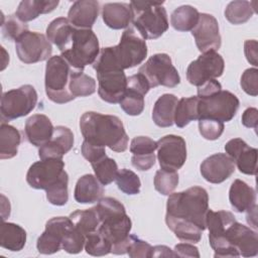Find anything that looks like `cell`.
<instances>
[{
  "label": "cell",
  "mask_w": 258,
  "mask_h": 258,
  "mask_svg": "<svg viewBox=\"0 0 258 258\" xmlns=\"http://www.w3.org/2000/svg\"><path fill=\"white\" fill-rule=\"evenodd\" d=\"M257 46L258 43L254 39H249L244 42V52L246 55L247 60L253 64L255 68L258 66L257 57H258V52H257Z\"/></svg>",
  "instance_id": "cell-52"
},
{
  "label": "cell",
  "mask_w": 258,
  "mask_h": 258,
  "mask_svg": "<svg viewBox=\"0 0 258 258\" xmlns=\"http://www.w3.org/2000/svg\"><path fill=\"white\" fill-rule=\"evenodd\" d=\"M132 24L139 34L146 39H156L168 29L167 13L163 2L132 1Z\"/></svg>",
  "instance_id": "cell-4"
},
{
  "label": "cell",
  "mask_w": 258,
  "mask_h": 258,
  "mask_svg": "<svg viewBox=\"0 0 258 258\" xmlns=\"http://www.w3.org/2000/svg\"><path fill=\"white\" fill-rule=\"evenodd\" d=\"M91 165L94 169L95 176L103 185H108L113 182L119 170L116 161L107 155L91 163Z\"/></svg>",
  "instance_id": "cell-36"
},
{
  "label": "cell",
  "mask_w": 258,
  "mask_h": 258,
  "mask_svg": "<svg viewBox=\"0 0 258 258\" xmlns=\"http://www.w3.org/2000/svg\"><path fill=\"white\" fill-rule=\"evenodd\" d=\"M221 90H222L221 84L216 79H212L198 87V97L199 98L209 97Z\"/></svg>",
  "instance_id": "cell-50"
},
{
  "label": "cell",
  "mask_w": 258,
  "mask_h": 258,
  "mask_svg": "<svg viewBox=\"0 0 258 258\" xmlns=\"http://www.w3.org/2000/svg\"><path fill=\"white\" fill-rule=\"evenodd\" d=\"M157 142V159L160 168L178 170L186 160V144L178 135H166Z\"/></svg>",
  "instance_id": "cell-14"
},
{
  "label": "cell",
  "mask_w": 258,
  "mask_h": 258,
  "mask_svg": "<svg viewBox=\"0 0 258 258\" xmlns=\"http://www.w3.org/2000/svg\"><path fill=\"white\" fill-rule=\"evenodd\" d=\"M73 28L74 26L70 23L68 18H55L46 28V37L51 43L55 44L60 51L69 41Z\"/></svg>",
  "instance_id": "cell-31"
},
{
  "label": "cell",
  "mask_w": 258,
  "mask_h": 258,
  "mask_svg": "<svg viewBox=\"0 0 258 258\" xmlns=\"http://www.w3.org/2000/svg\"><path fill=\"white\" fill-rule=\"evenodd\" d=\"M154 188L163 196H169L178 184V173L174 170L159 169L154 176Z\"/></svg>",
  "instance_id": "cell-38"
},
{
  "label": "cell",
  "mask_w": 258,
  "mask_h": 258,
  "mask_svg": "<svg viewBox=\"0 0 258 258\" xmlns=\"http://www.w3.org/2000/svg\"><path fill=\"white\" fill-rule=\"evenodd\" d=\"M82 154L90 163H93L98 159L102 158L103 156H105L106 151H105V147L97 146L84 140L82 144Z\"/></svg>",
  "instance_id": "cell-48"
},
{
  "label": "cell",
  "mask_w": 258,
  "mask_h": 258,
  "mask_svg": "<svg viewBox=\"0 0 258 258\" xmlns=\"http://www.w3.org/2000/svg\"><path fill=\"white\" fill-rule=\"evenodd\" d=\"M155 154L150 155H132V165L140 171L148 170L155 164Z\"/></svg>",
  "instance_id": "cell-49"
},
{
  "label": "cell",
  "mask_w": 258,
  "mask_h": 258,
  "mask_svg": "<svg viewBox=\"0 0 258 258\" xmlns=\"http://www.w3.org/2000/svg\"><path fill=\"white\" fill-rule=\"evenodd\" d=\"M112 50L118 67L123 71L140 64L147 55L146 41L133 26L126 28L120 42L112 46Z\"/></svg>",
  "instance_id": "cell-7"
},
{
  "label": "cell",
  "mask_w": 258,
  "mask_h": 258,
  "mask_svg": "<svg viewBox=\"0 0 258 258\" xmlns=\"http://www.w3.org/2000/svg\"><path fill=\"white\" fill-rule=\"evenodd\" d=\"M66 178L69 175L61 158L40 159L30 165L26 174V181L32 188L45 191Z\"/></svg>",
  "instance_id": "cell-10"
},
{
  "label": "cell",
  "mask_w": 258,
  "mask_h": 258,
  "mask_svg": "<svg viewBox=\"0 0 258 258\" xmlns=\"http://www.w3.org/2000/svg\"><path fill=\"white\" fill-rule=\"evenodd\" d=\"M246 221L254 229H257V205L246 212Z\"/></svg>",
  "instance_id": "cell-55"
},
{
  "label": "cell",
  "mask_w": 258,
  "mask_h": 258,
  "mask_svg": "<svg viewBox=\"0 0 258 258\" xmlns=\"http://www.w3.org/2000/svg\"><path fill=\"white\" fill-rule=\"evenodd\" d=\"M73 69L61 55H54L47 59L45 67L44 86L47 98L56 104L73 101L69 85Z\"/></svg>",
  "instance_id": "cell-6"
},
{
  "label": "cell",
  "mask_w": 258,
  "mask_h": 258,
  "mask_svg": "<svg viewBox=\"0 0 258 258\" xmlns=\"http://www.w3.org/2000/svg\"><path fill=\"white\" fill-rule=\"evenodd\" d=\"M102 18L112 29L128 28L132 20V11L128 3H106L102 8Z\"/></svg>",
  "instance_id": "cell-25"
},
{
  "label": "cell",
  "mask_w": 258,
  "mask_h": 258,
  "mask_svg": "<svg viewBox=\"0 0 258 258\" xmlns=\"http://www.w3.org/2000/svg\"><path fill=\"white\" fill-rule=\"evenodd\" d=\"M202 176L211 183H221L235 171L234 160L226 153H216L206 158L200 167Z\"/></svg>",
  "instance_id": "cell-19"
},
{
  "label": "cell",
  "mask_w": 258,
  "mask_h": 258,
  "mask_svg": "<svg viewBox=\"0 0 258 258\" xmlns=\"http://www.w3.org/2000/svg\"><path fill=\"white\" fill-rule=\"evenodd\" d=\"M191 34L195 37L198 49L204 53L210 50H217L221 46V35L217 19L208 13H200L199 21L192 28Z\"/></svg>",
  "instance_id": "cell-17"
},
{
  "label": "cell",
  "mask_w": 258,
  "mask_h": 258,
  "mask_svg": "<svg viewBox=\"0 0 258 258\" xmlns=\"http://www.w3.org/2000/svg\"><path fill=\"white\" fill-rule=\"evenodd\" d=\"M151 257H176V255L169 247L158 245L152 247Z\"/></svg>",
  "instance_id": "cell-54"
},
{
  "label": "cell",
  "mask_w": 258,
  "mask_h": 258,
  "mask_svg": "<svg viewBox=\"0 0 258 258\" xmlns=\"http://www.w3.org/2000/svg\"><path fill=\"white\" fill-rule=\"evenodd\" d=\"M226 153L234 160L240 172L255 175L257 172V149L250 147L241 138L229 140L225 145Z\"/></svg>",
  "instance_id": "cell-18"
},
{
  "label": "cell",
  "mask_w": 258,
  "mask_h": 258,
  "mask_svg": "<svg viewBox=\"0 0 258 258\" xmlns=\"http://www.w3.org/2000/svg\"><path fill=\"white\" fill-rule=\"evenodd\" d=\"M74 226L70 217H55L45 224L44 232L38 237L36 242L37 251L40 254L50 255L58 252L61 248L63 237Z\"/></svg>",
  "instance_id": "cell-16"
},
{
  "label": "cell",
  "mask_w": 258,
  "mask_h": 258,
  "mask_svg": "<svg viewBox=\"0 0 258 258\" xmlns=\"http://www.w3.org/2000/svg\"><path fill=\"white\" fill-rule=\"evenodd\" d=\"M103 194V184L97 177L93 174H85L76 183L74 198L80 204H93L99 202Z\"/></svg>",
  "instance_id": "cell-24"
},
{
  "label": "cell",
  "mask_w": 258,
  "mask_h": 258,
  "mask_svg": "<svg viewBox=\"0 0 258 258\" xmlns=\"http://www.w3.org/2000/svg\"><path fill=\"white\" fill-rule=\"evenodd\" d=\"M115 181L118 188L126 195L133 196L140 192L141 181L138 175L130 169L122 168L118 170Z\"/></svg>",
  "instance_id": "cell-39"
},
{
  "label": "cell",
  "mask_w": 258,
  "mask_h": 258,
  "mask_svg": "<svg viewBox=\"0 0 258 258\" xmlns=\"http://www.w3.org/2000/svg\"><path fill=\"white\" fill-rule=\"evenodd\" d=\"M239 105L240 102L236 95L229 91L221 90L209 97L199 98V119L210 118L223 123L231 121L236 115Z\"/></svg>",
  "instance_id": "cell-9"
},
{
  "label": "cell",
  "mask_w": 258,
  "mask_h": 258,
  "mask_svg": "<svg viewBox=\"0 0 258 258\" xmlns=\"http://www.w3.org/2000/svg\"><path fill=\"white\" fill-rule=\"evenodd\" d=\"M53 126L49 118L43 114H34L30 116L24 127V132L29 143L40 147L50 140L53 134Z\"/></svg>",
  "instance_id": "cell-22"
},
{
  "label": "cell",
  "mask_w": 258,
  "mask_h": 258,
  "mask_svg": "<svg viewBox=\"0 0 258 258\" xmlns=\"http://www.w3.org/2000/svg\"><path fill=\"white\" fill-rule=\"evenodd\" d=\"M69 178L63 179L52 188L46 190V199L53 206H63L68 203L69 191H68Z\"/></svg>",
  "instance_id": "cell-46"
},
{
  "label": "cell",
  "mask_w": 258,
  "mask_h": 258,
  "mask_svg": "<svg viewBox=\"0 0 258 258\" xmlns=\"http://www.w3.org/2000/svg\"><path fill=\"white\" fill-rule=\"evenodd\" d=\"M173 252L177 257H200L199 249L191 243H180L175 245Z\"/></svg>",
  "instance_id": "cell-51"
},
{
  "label": "cell",
  "mask_w": 258,
  "mask_h": 258,
  "mask_svg": "<svg viewBox=\"0 0 258 258\" xmlns=\"http://www.w3.org/2000/svg\"><path fill=\"white\" fill-rule=\"evenodd\" d=\"M198 96L181 98L175 108L174 124L178 128H183L194 120H199L198 114Z\"/></svg>",
  "instance_id": "cell-32"
},
{
  "label": "cell",
  "mask_w": 258,
  "mask_h": 258,
  "mask_svg": "<svg viewBox=\"0 0 258 258\" xmlns=\"http://www.w3.org/2000/svg\"><path fill=\"white\" fill-rule=\"evenodd\" d=\"M58 3L57 0H23L19 3L15 15L26 23L37 18L40 14L53 11Z\"/></svg>",
  "instance_id": "cell-27"
},
{
  "label": "cell",
  "mask_w": 258,
  "mask_h": 258,
  "mask_svg": "<svg viewBox=\"0 0 258 258\" xmlns=\"http://www.w3.org/2000/svg\"><path fill=\"white\" fill-rule=\"evenodd\" d=\"M1 25L3 36L9 40L16 41L22 34L28 31V25L21 21L15 14L9 15Z\"/></svg>",
  "instance_id": "cell-41"
},
{
  "label": "cell",
  "mask_w": 258,
  "mask_h": 258,
  "mask_svg": "<svg viewBox=\"0 0 258 258\" xmlns=\"http://www.w3.org/2000/svg\"><path fill=\"white\" fill-rule=\"evenodd\" d=\"M255 13L252 3L245 0H236L230 2L225 9L226 19L235 25L247 22Z\"/></svg>",
  "instance_id": "cell-33"
},
{
  "label": "cell",
  "mask_w": 258,
  "mask_h": 258,
  "mask_svg": "<svg viewBox=\"0 0 258 258\" xmlns=\"http://www.w3.org/2000/svg\"><path fill=\"white\" fill-rule=\"evenodd\" d=\"M210 245L215 251L214 257H254L258 254L257 232L235 221L225 233Z\"/></svg>",
  "instance_id": "cell-3"
},
{
  "label": "cell",
  "mask_w": 258,
  "mask_h": 258,
  "mask_svg": "<svg viewBox=\"0 0 258 258\" xmlns=\"http://www.w3.org/2000/svg\"><path fill=\"white\" fill-rule=\"evenodd\" d=\"M85 242L86 236L74 225L63 237L61 248L70 254H78L85 247Z\"/></svg>",
  "instance_id": "cell-42"
},
{
  "label": "cell",
  "mask_w": 258,
  "mask_h": 258,
  "mask_svg": "<svg viewBox=\"0 0 258 258\" xmlns=\"http://www.w3.org/2000/svg\"><path fill=\"white\" fill-rule=\"evenodd\" d=\"M200 12L190 5H182L177 7L170 16V23L175 30L191 31L197 25Z\"/></svg>",
  "instance_id": "cell-30"
},
{
  "label": "cell",
  "mask_w": 258,
  "mask_h": 258,
  "mask_svg": "<svg viewBox=\"0 0 258 258\" xmlns=\"http://www.w3.org/2000/svg\"><path fill=\"white\" fill-rule=\"evenodd\" d=\"M208 210L207 190L201 186H191L168 196L165 223L177 239L196 244L201 241L203 232L207 229Z\"/></svg>",
  "instance_id": "cell-1"
},
{
  "label": "cell",
  "mask_w": 258,
  "mask_h": 258,
  "mask_svg": "<svg viewBox=\"0 0 258 258\" xmlns=\"http://www.w3.org/2000/svg\"><path fill=\"white\" fill-rule=\"evenodd\" d=\"M240 85L246 94L256 97L258 95V70L247 69L241 77Z\"/></svg>",
  "instance_id": "cell-47"
},
{
  "label": "cell",
  "mask_w": 258,
  "mask_h": 258,
  "mask_svg": "<svg viewBox=\"0 0 258 258\" xmlns=\"http://www.w3.org/2000/svg\"><path fill=\"white\" fill-rule=\"evenodd\" d=\"M144 94L140 91L127 87L126 92L120 101V107L122 110L130 116H137L143 112L144 109Z\"/></svg>",
  "instance_id": "cell-37"
},
{
  "label": "cell",
  "mask_w": 258,
  "mask_h": 258,
  "mask_svg": "<svg viewBox=\"0 0 258 258\" xmlns=\"http://www.w3.org/2000/svg\"><path fill=\"white\" fill-rule=\"evenodd\" d=\"M100 4L95 0L75 1L71 6L68 19L77 28L91 29L99 15Z\"/></svg>",
  "instance_id": "cell-21"
},
{
  "label": "cell",
  "mask_w": 258,
  "mask_h": 258,
  "mask_svg": "<svg viewBox=\"0 0 258 258\" xmlns=\"http://www.w3.org/2000/svg\"><path fill=\"white\" fill-rule=\"evenodd\" d=\"M85 250L92 256H105L111 253V244L99 233L95 231L86 236Z\"/></svg>",
  "instance_id": "cell-40"
},
{
  "label": "cell",
  "mask_w": 258,
  "mask_h": 258,
  "mask_svg": "<svg viewBox=\"0 0 258 258\" xmlns=\"http://www.w3.org/2000/svg\"><path fill=\"white\" fill-rule=\"evenodd\" d=\"M157 149V142L147 136H137L131 140L130 151L133 155L154 154Z\"/></svg>",
  "instance_id": "cell-44"
},
{
  "label": "cell",
  "mask_w": 258,
  "mask_h": 258,
  "mask_svg": "<svg viewBox=\"0 0 258 258\" xmlns=\"http://www.w3.org/2000/svg\"><path fill=\"white\" fill-rule=\"evenodd\" d=\"M80 129L84 140L115 152H124L128 147V136L122 121L114 115H104L89 111L80 119Z\"/></svg>",
  "instance_id": "cell-2"
},
{
  "label": "cell",
  "mask_w": 258,
  "mask_h": 258,
  "mask_svg": "<svg viewBox=\"0 0 258 258\" xmlns=\"http://www.w3.org/2000/svg\"><path fill=\"white\" fill-rule=\"evenodd\" d=\"M96 75L100 98L110 104L120 103L127 89V77L124 71L103 69L97 70Z\"/></svg>",
  "instance_id": "cell-15"
},
{
  "label": "cell",
  "mask_w": 258,
  "mask_h": 258,
  "mask_svg": "<svg viewBox=\"0 0 258 258\" xmlns=\"http://www.w3.org/2000/svg\"><path fill=\"white\" fill-rule=\"evenodd\" d=\"M199 131L207 140H216L224 132V123L210 118L199 119Z\"/></svg>",
  "instance_id": "cell-43"
},
{
  "label": "cell",
  "mask_w": 258,
  "mask_h": 258,
  "mask_svg": "<svg viewBox=\"0 0 258 258\" xmlns=\"http://www.w3.org/2000/svg\"><path fill=\"white\" fill-rule=\"evenodd\" d=\"M138 73L145 77L150 88L157 86L174 88L180 83L179 74L166 53H156L150 56L139 68Z\"/></svg>",
  "instance_id": "cell-11"
},
{
  "label": "cell",
  "mask_w": 258,
  "mask_h": 258,
  "mask_svg": "<svg viewBox=\"0 0 258 258\" xmlns=\"http://www.w3.org/2000/svg\"><path fill=\"white\" fill-rule=\"evenodd\" d=\"M70 219L85 236L98 230L101 222L94 208L88 210H78L70 215Z\"/></svg>",
  "instance_id": "cell-35"
},
{
  "label": "cell",
  "mask_w": 258,
  "mask_h": 258,
  "mask_svg": "<svg viewBox=\"0 0 258 258\" xmlns=\"http://www.w3.org/2000/svg\"><path fill=\"white\" fill-rule=\"evenodd\" d=\"M21 143L20 132L13 126L2 123L0 127V158L9 159L18 152Z\"/></svg>",
  "instance_id": "cell-29"
},
{
  "label": "cell",
  "mask_w": 258,
  "mask_h": 258,
  "mask_svg": "<svg viewBox=\"0 0 258 258\" xmlns=\"http://www.w3.org/2000/svg\"><path fill=\"white\" fill-rule=\"evenodd\" d=\"M225 61L221 54L215 50L202 53L191 61L186 70V79L194 86H201L205 82L219 78L223 75Z\"/></svg>",
  "instance_id": "cell-13"
},
{
  "label": "cell",
  "mask_w": 258,
  "mask_h": 258,
  "mask_svg": "<svg viewBox=\"0 0 258 258\" xmlns=\"http://www.w3.org/2000/svg\"><path fill=\"white\" fill-rule=\"evenodd\" d=\"M178 103L177 97L172 94L160 96L152 110V120L158 127H170L174 123L175 108Z\"/></svg>",
  "instance_id": "cell-26"
},
{
  "label": "cell",
  "mask_w": 258,
  "mask_h": 258,
  "mask_svg": "<svg viewBox=\"0 0 258 258\" xmlns=\"http://www.w3.org/2000/svg\"><path fill=\"white\" fill-rule=\"evenodd\" d=\"M242 124L247 128L257 129L258 127V110L256 108H247L242 115Z\"/></svg>",
  "instance_id": "cell-53"
},
{
  "label": "cell",
  "mask_w": 258,
  "mask_h": 258,
  "mask_svg": "<svg viewBox=\"0 0 258 258\" xmlns=\"http://www.w3.org/2000/svg\"><path fill=\"white\" fill-rule=\"evenodd\" d=\"M36 103L37 93L31 85H23L3 93L0 104L2 123L28 115Z\"/></svg>",
  "instance_id": "cell-8"
},
{
  "label": "cell",
  "mask_w": 258,
  "mask_h": 258,
  "mask_svg": "<svg viewBox=\"0 0 258 258\" xmlns=\"http://www.w3.org/2000/svg\"><path fill=\"white\" fill-rule=\"evenodd\" d=\"M26 243V232L17 224L2 222L0 228V245L9 251L17 252L23 249Z\"/></svg>",
  "instance_id": "cell-28"
},
{
  "label": "cell",
  "mask_w": 258,
  "mask_h": 258,
  "mask_svg": "<svg viewBox=\"0 0 258 258\" xmlns=\"http://www.w3.org/2000/svg\"><path fill=\"white\" fill-rule=\"evenodd\" d=\"M18 58L24 63H35L49 59L52 52L50 41L39 32L26 31L15 41Z\"/></svg>",
  "instance_id": "cell-12"
},
{
  "label": "cell",
  "mask_w": 258,
  "mask_h": 258,
  "mask_svg": "<svg viewBox=\"0 0 258 258\" xmlns=\"http://www.w3.org/2000/svg\"><path fill=\"white\" fill-rule=\"evenodd\" d=\"M229 201L238 213H244L256 206L255 189L241 179H235L229 190Z\"/></svg>",
  "instance_id": "cell-23"
},
{
  "label": "cell",
  "mask_w": 258,
  "mask_h": 258,
  "mask_svg": "<svg viewBox=\"0 0 258 258\" xmlns=\"http://www.w3.org/2000/svg\"><path fill=\"white\" fill-rule=\"evenodd\" d=\"M152 246L139 239L135 235H130V243L127 248V254L131 258H149L151 257Z\"/></svg>",
  "instance_id": "cell-45"
},
{
  "label": "cell",
  "mask_w": 258,
  "mask_h": 258,
  "mask_svg": "<svg viewBox=\"0 0 258 258\" xmlns=\"http://www.w3.org/2000/svg\"><path fill=\"white\" fill-rule=\"evenodd\" d=\"M69 89L74 98L87 97L96 92V81L81 71L73 70Z\"/></svg>",
  "instance_id": "cell-34"
},
{
  "label": "cell",
  "mask_w": 258,
  "mask_h": 258,
  "mask_svg": "<svg viewBox=\"0 0 258 258\" xmlns=\"http://www.w3.org/2000/svg\"><path fill=\"white\" fill-rule=\"evenodd\" d=\"M74 146V134L66 126H56L53 134L45 144L39 147L38 156L40 159L61 158Z\"/></svg>",
  "instance_id": "cell-20"
},
{
  "label": "cell",
  "mask_w": 258,
  "mask_h": 258,
  "mask_svg": "<svg viewBox=\"0 0 258 258\" xmlns=\"http://www.w3.org/2000/svg\"><path fill=\"white\" fill-rule=\"evenodd\" d=\"M60 53L73 70L83 72L86 66L95 62L100 53L98 37L92 29L74 27Z\"/></svg>",
  "instance_id": "cell-5"
}]
</instances>
